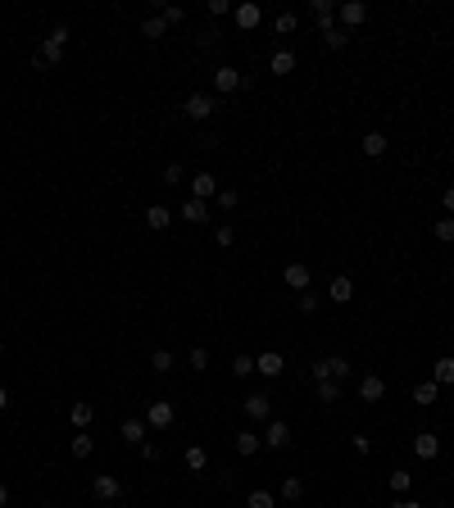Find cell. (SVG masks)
I'll use <instances>...</instances> for the list:
<instances>
[{"instance_id":"9","label":"cell","mask_w":454,"mask_h":508,"mask_svg":"<svg viewBox=\"0 0 454 508\" xmlns=\"http://www.w3.org/2000/svg\"><path fill=\"white\" fill-rule=\"evenodd\" d=\"M318 37H323L327 50H346V41H350V32H346L336 19H332V23H318Z\"/></svg>"},{"instance_id":"38","label":"cell","mask_w":454,"mask_h":508,"mask_svg":"<svg viewBox=\"0 0 454 508\" xmlns=\"http://www.w3.org/2000/svg\"><path fill=\"white\" fill-rule=\"evenodd\" d=\"M186 182V168L182 163H168V168H164V186H182Z\"/></svg>"},{"instance_id":"5","label":"cell","mask_w":454,"mask_h":508,"mask_svg":"<svg viewBox=\"0 0 454 508\" xmlns=\"http://www.w3.org/2000/svg\"><path fill=\"white\" fill-rule=\"evenodd\" d=\"M241 87H246V77H241V68L223 64V68L214 73V91H218V96H232V91H241Z\"/></svg>"},{"instance_id":"18","label":"cell","mask_w":454,"mask_h":508,"mask_svg":"<svg viewBox=\"0 0 454 508\" xmlns=\"http://www.w3.org/2000/svg\"><path fill=\"white\" fill-rule=\"evenodd\" d=\"M232 19H237V28H246V32H250V28H259V23H264V10H259V5H237Z\"/></svg>"},{"instance_id":"3","label":"cell","mask_w":454,"mask_h":508,"mask_svg":"<svg viewBox=\"0 0 454 508\" xmlns=\"http://www.w3.org/2000/svg\"><path fill=\"white\" fill-rule=\"evenodd\" d=\"M359 400H364V404H382V400H386V381H382L377 372H364V377H359Z\"/></svg>"},{"instance_id":"24","label":"cell","mask_w":454,"mask_h":508,"mask_svg":"<svg viewBox=\"0 0 454 508\" xmlns=\"http://www.w3.org/2000/svg\"><path fill=\"white\" fill-rule=\"evenodd\" d=\"M186 467H191V472H205V467H209V449H205V445H186Z\"/></svg>"},{"instance_id":"56","label":"cell","mask_w":454,"mask_h":508,"mask_svg":"<svg viewBox=\"0 0 454 508\" xmlns=\"http://www.w3.org/2000/svg\"><path fill=\"white\" fill-rule=\"evenodd\" d=\"M46 508H59V504H46Z\"/></svg>"},{"instance_id":"46","label":"cell","mask_w":454,"mask_h":508,"mask_svg":"<svg viewBox=\"0 0 454 508\" xmlns=\"http://www.w3.org/2000/svg\"><path fill=\"white\" fill-rule=\"evenodd\" d=\"M300 314H318V295L314 291H300Z\"/></svg>"},{"instance_id":"23","label":"cell","mask_w":454,"mask_h":508,"mask_svg":"<svg viewBox=\"0 0 454 508\" xmlns=\"http://www.w3.org/2000/svg\"><path fill=\"white\" fill-rule=\"evenodd\" d=\"M282 277H286V286H291V291H309V268H304V263H286V272H282Z\"/></svg>"},{"instance_id":"37","label":"cell","mask_w":454,"mask_h":508,"mask_svg":"<svg viewBox=\"0 0 454 508\" xmlns=\"http://www.w3.org/2000/svg\"><path fill=\"white\" fill-rule=\"evenodd\" d=\"M137 449H141V458H146V463H164V445H155V440H141Z\"/></svg>"},{"instance_id":"48","label":"cell","mask_w":454,"mask_h":508,"mask_svg":"<svg viewBox=\"0 0 454 508\" xmlns=\"http://www.w3.org/2000/svg\"><path fill=\"white\" fill-rule=\"evenodd\" d=\"M441 209L454 218V186H445V191H441Z\"/></svg>"},{"instance_id":"14","label":"cell","mask_w":454,"mask_h":508,"mask_svg":"<svg viewBox=\"0 0 454 508\" xmlns=\"http://www.w3.org/2000/svg\"><path fill=\"white\" fill-rule=\"evenodd\" d=\"M146 431H150V427H146V418H123V427H119V440H128V445H141V440H146Z\"/></svg>"},{"instance_id":"13","label":"cell","mask_w":454,"mask_h":508,"mask_svg":"<svg viewBox=\"0 0 454 508\" xmlns=\"http://www.w3.org/2000/svg\"><path fill=\"white\" fill-rule=\"evenodd\" d=\"M327 300H332V304H350V300H355V281H350L346 272H341V277H332V286H327Z\"/></svg>"},{"instance_id":"35","label":"cell","mask_w":454,"mask_h":508,"mask_svg":"<svg viewBox=\"0 0 454 508\" xmlns=\"http://www.w3.org/2000/svg\"><path fill=\"white\" fill-rule=\"evenodd\" d=\"M309 10H314V19H318V23H332V19H336V0H314Z\"/></svg>"},{"instance_id":"16","label":"cell","mask_w":454,"mask_h":508,"mask_svg":"<svg viewBox=\"0 0 454 508\" xmlns=\"http://www.w3.org/2000/svg\"><path fill=\"white\" fill-rule=\"evenodd\" d=\"M413 454H418L422 463H427V458H436V454H441V440H436L432 431H418V436H413Z\"/></svg>"},{"instance_id":"42","label":"cell","mask_w":454,"mask_h":508,"mask_svg":"<svg viewBox=\"0 0 454 508\" xmlns=\"http://www.w3.org/2000/svg\"><path fill=\"white\" fill-rule=\"evenodd\" d=\"M350 372H355V368H350V358H341V354H336V358H332V381H346Z\"/></svg>"},{"instance_id":"7","label":"cell","mask_w":454,"mask_h":508,"mask_svg":"<svg viewBox=\"0 0 454 508\" xmlns=\"http://www.w3.org/2000/svg\"><path fill=\"white\" fill-rule=\"evenodd\" d=\"M264 445H268V449H286V445H291V422L273 418L268 427H264Z\"/></svg>"},{"instance_id":"57","label":"cell","mask_w":454,"mask_h":508,"mask_svg":"<svg viewBox=\"0 0 454 508\" xmlns=\"http://www.w3.org/2000/svg\"><path fill=\"white\" fill-rule=\"evenodd\" d=\"M450 508H454V495H450Z\"/></svg>"},{"instance_id":"31","label":"cell","mask_w":454,"mask_h":508,"mask_svg":"<svg viewBox=\"0 0 454 508\" xmlns=\"http://www.w3.org/2000/svg\"><path fill=\"white\" fill-rule=\"evenodd\" d=\"M164 32H168V23H164V19H159V14H150V19L141 23V37H150V41H159V37H164Z\"/></svg>"},{"instance_id":"12","label":"cell","mask_w":454,"mask_h":508,"mask_svg":"<svg viewBox=\"0 0 454 508\" xmlns=\"http://www.w3.org/2000/svg\"><path fill=\"white\" fill-rule=\"evenodd\" d=\"M177 218H186L191 227H200V223H209V205H205V200H191V195H186V205L177 209Z\"/></svg>"},{"instance_id":"21","label":"cell","mask_w":454,"mask_h":508,"mask_svg":"<svg viewBox=\"0 0 454 508\" xmlns=\"http://www.w3.org/2000/svg\"><path fill=\"white\" fill-rule=\"evenodd\" d=\"M436 400H441V386H436V381H418V386H413V404H422V409H432Z\"/></svg>"},{"instance_id":"53","label":"cell","mask_w":454,"mask_h":508,"mask_svg":"<svg viewBox=\"0 0 454 508\" xmlns=\"http://www.w3.org/2000/svg\"><path fill=\"white\" fill-rule=\"evenodd\" d=\"M404 508H422V504H413V499H404Z\"/></svg>"},{"instance_id":"52","label":"cell","mask_w":454,"mask_h":508,"mask_svg":"<svg viewBox=\"0 0 454 508\" xmlns=\"http://www.w3.org/2000/svg\"><path fill=\"white\" fill-rule=\"evenodd\" d=\"M10 504V486H5V481H0V508Z\"/></svg>"},{"instance_id":"36","label":"cell","mask_w":454,"mask_h":508,"mask_svg":"<svg viewBox=\"0 0 454 508\" xmlns=\"http://www.w3.org/2000/svg\"><path fill=\"white\" fill-rule=\"evenodd\" d=\"M273 28H277V32H282V37H291V32H295V28H300V19H295V14H291V10H286V14H277V19H273Z\"/></svg>"},{"instance_id":"43","label":"cell","mask_w":454,"mask_h":508,"mask_svg":"<svg viewBox=\"0 0 454 508\" xmlns=\"http://www.w3.org/2000/svg\"><path fill=\"white\" fill-rule=\"evenodd\" d=\"M191 368H195V372H205V368H209V349H205V345H195V349H191Z\"/></svg>"},{"instance_id":"29","label":"cell","mask_w":454,"mask_h":508,"mask_svg":"<svg viewBox=\"0 0 454 508\" xmlns=\"http://www.w3.org/2000/svg\"><path fill=\"white\" fill-rule=\"evenodd\" d=\"M246 508H277V495H273V490H250L246 495Z\"/></svg>"},{"instance_id":"51","label":"cell","mask_w":454,"mask_h":508,"mask_svg":"<svg viewBox=\"0 0 454 508\" xmlns=\"http://www.w3.org/2000/svg\"><path fill=\"white\" fill-rule=\"evenodd\" d=\"M5 409H10V390L0 386V413H5Z\"/></svg>"},{"instance_id":"26","label":"cell","mask_w":454,"mask_h":508,"mask_svg":"<svg viewBox=\"0 0 454 508\" xmlns=\"http://www.w3.org/2000/svg\"><path fill=\"white\" fill-rule=\"evenodd\" d=\"M432 381H436V386H454V358H450V354H445V358H436Z\"/></svg>"},{"instance_id":"6","label":"cell","mask_w":454,"mask_h":508,"mask_svg":"<svg viewBox=\"0 0 454 508\" xmlns=\"http://www.w3.org/2000/svg\"><path fill=\"white\" fill-rule=\"evenodd\" d=\"M246 418L250 422H273V395H246Z\"/></svg>"},{"instance_id":"30","label":"cell","mask_w":454,"mask_h":508,"mask_svg":"<svg viewBox=\"0 0 454 508\" xmlns=\"http://www.w3.org/2000/svg\"><path fill=\"white\" fill-rule=\"evenodd\" d=\"M314 395H318V404H336L341 400V381H318Z\"/></svg>"},{"instance_id":"25","label":"cell","mask_w":454,"mask_h":508,"mask_svg":"<svg viewBox=\"0 0 454 508\" xmlns=\"http://www.w3.org/2000/svg\"><path fill=\"white\" fill-rule=\"evenodd\" d=\"M168 223H173V214H168L164 205H150V209H146V227H150V232H164Z\"/></svg>"},{"instance_id":"41","label":"cell","mask_w":454,"mask_h":508,"mask_svg":"<svg viewBox=\"0 0 454 508\" xmlns=\"http://www.w3.org/2000/svg\"><path fill=\"white\" fill-rule=\"evenodd\" d=\"M232 372H237V377H250V372H255V358H250V354H237V358H232Z\"/></svg>"},{"instance_id":"28","label":"cell","mask_w":454,"mask_h":508,"mask_svg":"<svg viewBox=\"0 0 454 508\" xmlns=\"http://www.w3.org/2000/svg\"><path fill=\"white\" fill-rule=\"evenodd\" d=\"M214 200H218V209H223V214H232V209L241 205V191H237V186H218Z\"/></svg>"},{"instance_id":"1","label":"cell","mask_w":454,"mask_h":508,"mask_svg":"<svg viewBox=\"0 0 454 508\" xmlns=\"http://www.w3.org/2000/svg\"><path fill=\"white\" fill-rule=\"evenodd\" d=\"M173 422H177V409L168 400H150V404H146V427H150V431H168Z\"/></svg>"},{"instance_id":"45","label":"cell","mask_w":454,"mask_h":508,"mask_svg":"<svg viewBox=\"0 0 454 508\" xmlns=\"http://www.w3.org/2000/svg\"><path fill=\"white\" fill-rule=\"evenodd\" d=\"M68 37H73V32H68V23H55V28H50V41L55 45H68Z\"/></svg>"},{"instance_id":"11","label":"cell","mask_w":454,"mask_h":508,"mask_svg":"<svg viewBox=\"0 0 454 508\" xmlns=\"http://www.w3.org/2000/svg\"><path fill=\"white\" fill-rule=\"evenodd\" d=\"M336 19H341V28H359V23L368 19V5H359V0H346V5H336Z\"/></svg>"},{"instance_id":"34","label":"cell","mask_w":454,"mask_h":508,"mask_svg":"<svg viewBox=\"0 0 454 508\" xmlns=\"http://www.w3.org/2000/svg\"><path fill=\"white\" fill-rule=\"evenodd\" d=\"M409 486H413V472L395 467V472H391V490H395V495H409Z\"/></svg>"},{"instance_id":"20","label":"cell","mask_w":454,"mask_h":508,"mask_svg":"<svg viewBox=\"0 0 454 508\" xmlns=\"http://www.w3.org/2000/svg\"><path fill=\"white\" fill-rule=\"evenodd\" d=\"M68 422H73L77 431H87L91 422H96V409H91V404H87V400H77V404H73V409H68Z\"/></svg>"},{"instance_id":"55","label":"cell","mask_w":454,"mask_h":508,"mask_svg":"<svg viewBox=\"0 0 454 508\" xmlns=\"http://www.w3.org/2000/svg\"><path fill=\"white\" fill-rule=\"evenodd\" d=\"M0 358H5V341H0Z\"/></svg>"},{"instance_id":"4","label":"cell","mask_w":454,"mask_h":508,"mask_svg":"<svg viewBox=\"0 0 454 508\" xmlns=\"http://www.w3.org/2000/svg\"><path fill=\"white\" fill-rule=\"evenodd\" d=\"M182 109H186V119H191V123H205L209 114H214V96H205V91H191Z\"/></svg>"},{"instance_id":"39","label":"cell","mask_w":454,"mask_h":508,"mask_svg":"<svg viewBox=\"0 0 454 508\" xmlns=\"http://www.w3.org/2000/svg\"><path fill=\"white\" fill-rule=\"evenodd\" d=\"M150 368L155 372H168V368H173V354H168V349H150Z\"/></svg>"},{"instance_id":"50","label":"cell","mask_w":454,"mask_h":508,"mask_svg":"<svg viewBox=\"0 0 454 508\" xmlns=\"http://www.w3.org/2000/svg\"><path fill=\"white\" fill-rule=\"evenodd\" d=\"M218 37H223V32H218V28H205V32H200V45H214Z\"/></svg>"},{"instance_id":"15","label":"cell","mask_w":454,"mask_h":508,"mask_svg":"<svg viewBox=\"0 0 454 508\" xmlns=\"http://www.w3.org/2000/svg\"><path fill=\"white\" fill-rule=\"evenodd\" d=\"M209 195H218V177L214 173H195L191 177V200H209Z\"/></svg>"},{"instance_id":"54","label":"cell","mask_w":454,"mask_h":508,"mask_svg":"<svg viewBox=\"0 0 454 508\" xmlns=\"http://www.w3.org/2000/svg\"><path fill=\"white\" fill-rule=\"evenodd\" d=\"M391 508H404V499H395V504H391Z\"/></svg>"},{"instance_id":"33","label":"cell","mask_w":454,"mask_h":508,"mask_svg":"<svg viewBox=\"0 0 454 508\" xmlns=\"http://www.w3.org/2000/svg\"><path fill=\"white\" fill-rule=\"evenodd\" d=\"M436 241H441V245H454V218L450 214H445V218H436Z\"/></svg>"},{"instance_id":"19","label":"cell","mask_w":454,"mask_h":508,"mask_svg":"<svg viewBox=\"0 0 454 508\" xmlns=\"http://www.w3.org/2000/svg\"><path fill=\"white\" fill-rule=\"evenodd\" d=\"M232 445H237L241 458H250V454H259V449H264V436L259 431H237V440H232Z\"/></svg>"},{"instance_id":"17","label":"cell","mask_w":454,"mask_h":508,"mask_svg":"<svg viewBox=\"0 0 454 508\" xmlns=\"http://www.w3.org/2000/svg\"><path fill=\"white\" fill-rule=\"evenodd\" d=\"M295 64H300V59H295L291 50H273V59H268V73H273V77H286V73H295Z\"/></svg>"},{"instance_id":"27","label":"cell","mask_w":454,"mask_h":508,"mask_svg":"<svg viewBox=\"0 0 454 508\" xmlns=\"http://www.w3.org/2000/svg\"><path fill=\"white\" fill-rule=\"evenodd\" d=\"M68 449H73V458H91V454H96V440H91L87 431H77L73 440H68Z\"/></svg>"},{"instance_id":"22","label":"cell","mask_w":454,"mask_h":508,"mask_svg":"<svg viewBox=\"0 0 454 508\" xmlns=\"http://www.w3.org/2000/svg\"><path fill=\"white\" fill-rule=\"evenodd\" d=\"M386 150H391L386 132H368V136H364V154H368V159H382Z\"/></svg>"},{"instance_id":"44","label":"cell","mask_w":454,"mask_h":508,"mask_svg":"<svg viewBox=\"0 0 454 508\" xmlns=\"http://www.w3.org/2000/svg\"><path fill=\"white\" fill-rule=\"evenodd\" d=\"M314 381H332V358H314Z\"/></svg>"},{"instance_id":"47","label":"cell","mask_w":454,"mask_h":508,"mask_svg":"<svg viewBox=\"0 0 454 508\" xmlns=\"http://www.w3.org/2000/svg\"><path fill=\"white\" fill-rule=\"evenodd\" d=\"M350 449H355V454H373V440H368V436H350Z\"/></svg>"},{"instance_id":"32","label":"cell","mask_w":454,"mask_h":508,"mask_svg":"<svg viewBox=\"0 0 454 508\" xmlns=\"http://www.w3.org/2000/svg\"><path fill=\"white\" fill-rule=\"evenodd\" d=\"M282 499H286V504L304 499V481H300V476H286V481H282Z\"/></svg>"},{"instance_id":"49","label":"cell","mask_w":454,"mask_h":508,"mask_svg":"<svg viewBox=\"0 0 454 508\" xmlns=\"http://www.w3.org/2000/svg\"><path fill=\"white\" fill-rule=\"evenodd\" d=\"M227 10H232V5H227V0H209V14H214V19H223Z\"/></svg>"},{"instance_id":"8","label":"cell","mask_w":454,"mask_h":508,"mask_svg":"<svg viewBox=\"0 0 454 508\" xmlns=\"http://www.w3.org/2000/svg\"><path fill=\"white\" fill-rule=\"evenodd\" d=\"M32 64L41 68V73H46V68H59V64H64V45H55L50 37H46V41L37 45V59H32Z\"/></svg>"},{"instance_id":"2","label":"cell","mask_w":454,"mask_h":508,"mask_svg":"<svg viewBox=\"0 0 454 508\" xmlns=\"http://www.w3.org/2000/svg\"><path fill=\"white\" fill-rule=\"evenodd\" d=\"M91 499H100V504H119V499H123V481L114 472H100L96 481H91Z\"/></svg>"},{"instance_id":"10","label":"cell","mask_w":454,"mask_h":508,"mask_svg":"<svg viewBox=\"0 0 454 508\" xmlns=\"http://www.w3.org/2000/svg\"><path fill=\"white\" fill-rule=\"evenodd\" d=\"M255 372H259V377H282V372H286V358H282L277 349H264V354L255 358Z\"/></svg>"},{"instance_id":"40","label":"cell","mask_w":454,"mask_h":508,"mask_svg":"<svg viewBox=\"0 0 454 508\" xmlns=\"http://www.w3.org/2000/svg\"><path fill=\"white\" fill-rule=\"evenodd\" d=\"M214 241H218V245H223V250H232V241H237V232H232V223H218V227H214Z\"/></svg>"}]
</instances>
